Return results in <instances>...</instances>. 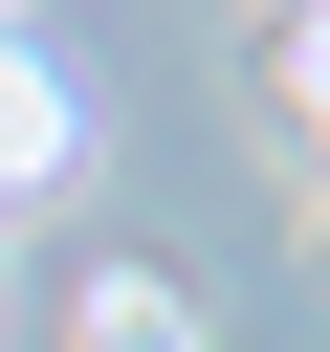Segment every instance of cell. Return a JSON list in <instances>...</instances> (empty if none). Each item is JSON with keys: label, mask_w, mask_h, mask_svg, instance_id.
<instances>
[{"label": "cell", "mask_w": 330, "mask_h": 352, "mask_svg": "<svg viewBox=\"0 0 330 352\" xmlns=\"http://www.w3.org/2000/svg\"><path fill=\"white\" fill-rule=\"evenodd\" d=\"M66 330H88V352H198V286H176V264H88Z\"/></svg>", "instance_id": "obj_1"}]
</instances>
